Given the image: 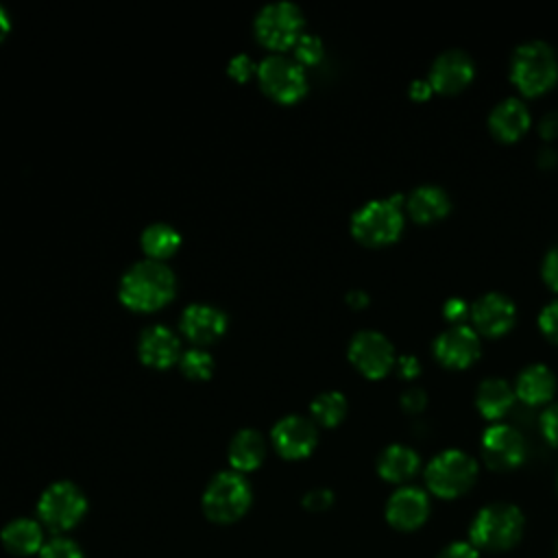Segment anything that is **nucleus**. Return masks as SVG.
Wrapping results in <instances>:
<instances>
[{
	"label": "nucleus",
	"mask_w": 558,
	"mask_h": 558,
	"mask_svg": "<svg viewBox=\"0 0 558 558\" xmlns=\"http://www.w3.org/2000/svg\"><path fill=\"white\" fill-rule=\"evenodd\" d=\"M177 281L170 266L159 259L135 262L120 279V301L137 312H150L168 303L174 294Z\"/></svg>",
	"instance_id": "1"
},
{
	"label": "nucleus",
	"mask_w": 558,
	"mask_h": 558,
	"mask_svg": "<svg viewBox=\"0 0 558 558\" xmlns=\"http://www.w3.org/2000/svg\"><path fill=\"white\" fill-rule=\"evenodd\" d=\"M510 78L527 96L547 92L558 78V57L543 39H530L510 57Z\"/></svg>",
	"instance_id": "2"
},
{
	"label": "nucleus",
	"mask_w": 558,
	"mask_h": 558,
	"mask_svg": "<svg viewBox=\"0 0 558 558\" xmlns=\"http://www.w3.org/2000/svg\"><path fill=\"white\" fill-rule=\"evenodd\" d=\"M523 534V514L517 506L512 504H488L484 506L471 527V545L488 551H504L510 549L512 545L519 543Z\"/></svg>",
	"instance_id": "3"
},
{
	"label": "nucleus",
	"mask_w": 558,
	"mask_h": 558,
	"mask_svg": "<svg viewBox=\"0 0 558 558\" xmlns=\"http://www.w3.org/2000/svg\"><path fill=\"white\" fill-rule=\"evenodd\" d=\"M403 198L399 194L390 198H373L364 203L351 218L353 235L364 244H388L399 238L403 229L401 214Z\"/></svg>",
	"instance_id": "4"
},
{
	"label": "nucleus",
	"mask_w": 558,
	"mask_h": 558,
	"mask_svg": "<svg viewBox=\"0 0 558 558\" xmlns=\"http://www.w3.org/2000/svg\"><path fill=\"white\" fill-rule=\"evenodd\" d=\"M477 477V462L462 449H445L434 456L425 469L427 488L442 499L466 493Z\"/></svg>",
	"instance_id": "5"
},
{
	"label": "nucleus",
	"mask_w": 558,
	"mask_h": 558,
	"mask_svg": "<svg viewBox=\"0 0 558 558\" xmlns=\"http://www.w3.org/2000/svg\"><path fill=\"white\" fill-rule=\"evenodd\" d=\"M251 506V486L238 471L218 473L203 493V510L216 523L240 519Z\"/></svg>",
	"instance_id": "6"
},
{
	"label": "nucleus",
	"mask_w": 558,
	"mask_h": 558,
	"mask_svg": "<svg viewBox=\"0 0 558 558\" xmlns=\"http://www.w3.org/2000/svg\"><path fill=\"white\" fill-rule=\"evenodd\" d=\"M87 510V499L83 490L72 482H54L50 484L39 501H37V514L44 521L46 527L54 532H63L74 527Z\"/></svg>",
	"instance_id": "7"
},
{
	"label": "nucleus",
	"mask_w": 558,
	"mask_h": 558,
	"mask_svg": "<svg viewBox=\"0 0 558 558\" xmlns=\"http://www.w3.org/2000/svg\"><path fill=\"white\" fill-rule=\"evenodd\" d=\"M255 33L268 48H290L303 35V13L292 2H270L255 17Z\"/></svg>",
	"instance_id": "8"
},
{
	"label": "nucleus",
	"mask_w": 558,
	"mask_h": 558,
	"mask_svg": "<svg viewBox=\"0 0 558 558\" xmlns=\"http://www.w3.org/2000/svg\"><path fill=\"white\" fill-rule=\"evenodd\" d=\"M259 85L279 102H294L307 89L305 70L299 61L283 54H270L257 65Z\"/></svg>",
	"instance_id": "9"
},
{
	"label": "nucleus",
	"mask_w": 558,
	"mask_h": 558,
	"mask_svg": "<svg viewBox=\"0 0 558 558\" xmlns=\"http://www.w3.org/2000/svg\"><path fill=\"white\" fill-rule=\"evenodd\" d=\"M349 360L366 377H381L395 364V347L381 331L362 329L349 342Z\"/></svg>",
	"instance_id": "10"
},
{
	"label": "nucleus",
	"mask_w": 558,
	"mask_h": 558,
	"mask_svg": "<svg viewBox=\"0 0 558 558\" xmlns=\"http://www.w3.org/2000/svg\"><path fill=\"white\" fill-rule=\"evenodd\" d=\"M482 453L490 469L506 471L523 462L525 442L517 427L508 423H493L482 434Z\"/></svg>",
	"instance_id": "11"
},
{
	"label": "nucleus",
	"mask_w": 558,
	"mask_h": 558,
	"mask_svg": "<svg viewBox=\"0 0 558 558\" xmlns=\"http://www.w3.org/2000/svg\"><path fill=\"white\" fill-rule=\"evenodd\" d=\"M482 349L480 336L473 327L456 323L442 329L434 340L436 357L451 368H464L477 360Z\"/></svg>",
	"instance_id": "12"
},
{
	"label": "nucleus",
	"mask_w": 558,
	"mask_h": 558,
	"mask_svg": "<svg viewBox=\"0 0 558 558\" xmlns=\"http://www.w3.org/2000/svg\"><path fill=\"white\" fill-rule=\"evenodd\" d=\"M270 438L279 456L288 460H299L312 453L318 434L310 418L301 414H288L275 423Z\"/></svg>",
	"instance_id": "13"
},
{
	"label": "nucleus",
	"mask_w": 558,
	"mask_h": 558,
	"mask_svg": "<svg viewBox=\"0 0 558 558\" xmlns=\"http://www.w3.org/2000/svg\"><path fill=\"white\" fill-rule=\"evenodd\" d=\"M469 316L475 331H482L486 336H501L514 325L517 305L504 292H486L471 303Z\"/></svg>",
	"instance_id": "14"
},
{
	"label": "nucleus",
	"mask_w": 558,
	"mask_h": 558,
	"mask_svg": "<svg viewBox=\"0 0 558 558\" xmlns=\"http://www.w3.org/2000/svg\"><path fill=\"white\" fill-rule=\"evenodd\" d=\"M473 72H475V63L471 54L460 48H449L432 61L427 81L432 89L442 94H453L473 78Z\"/></svg>",
	"instance_id": "15"
},
{
	"label": "nucleus",
	"mask_w": 558,
	"mask_h": 558,
	"mask_svg": "<svg viewBox=\"0 0 558 558\" xmlns=\"http://www.w3.org/2000/svg\"><path fill=\"white\" fill-rule=\"evenodd\" d=\"M429 514V499L418 486L397 488L386 504V519L392 527L401 532L416 530L425 523Z\"/></svg>",
	"instance_id": "16"
},
{
	"label": "nucleus",
	"mask_w": 558,
	"mask_h": 558,
	"mask_svg": "<svg viewBox=\"0 0 558 558\" xmlns=\"http://www.w3.org/2000/svg\"><path fill=\"white\" fill-rule=\"evenodd\" d=\"M137 353L144 364L155 368H168L181 360V342L166 325H150L142 331Z\"/></svg>",
	"instance_id": "17"
},
{
	"label": "nucleus",
	"mask_w": 558,
	"mask_h": 558,
	"mask_svg": "<svg viewBox=\"0 0 558 558\" xmlns=\"http://www.w3.org/2000/svg\"><path fill=\"white\" fill-rule=\"evenodd\" d=\"M181 329L192 342L207 344L225 333L227 314L207 303H192L181 316Z\"/></svg>",
	"instance_id": "18"
},
{
	"label": "nucleus",
	"mask_w": 558,
	"mask_h": 558,
	"mask_svg": "<svg viewBox=\"0 0 558 558\" xmlns=\"http://www.w3.org/2000/svg\"><path fill=\"white\" fill-rule=\"evenodd\" d=\"M530 122H532L530 109L517 96H508V98L499 100L488 113V126H490L493 135L504 142H512L519 135H523V131L530 126Z\"/></svg>",
	"instance_id": "19"
},
{
	"label": "nucleus",
	"mask_w": 558,
	"mask_h": 558,
	"mask_svg": "<svg viewBox=\"0 0 558 558\" xmlns=\"http://www.w3.org/2000/svg\"><path fill=\"white\" fill-rule=\"evenodd\" d=\"M554 390H556V375L547 364L525 366L514 381V395L530 405L549 401L554 397Z\"/></svg>",
	"instance_id": "20"
},
{
	"label": "nucleus",
	"mask_w": 558,
	"mask_h": 558,
	"mask_svg": "<svg viewBox=\"0 0 558 558\" xmlns=\"http://www.w3.org/2000/svg\"><path fill=\"white\" fill-rule=\"evenodd\" d=\"M451 207L449 194L434 183L418 185L408 196V211L416 222H434L442 218Z\"/></svg>",
	"instance_id": "21"
},
{
	"label": "nucleus",
	"mask_w": 558,
	"mask_h": 558,
	"mask_svg": "<svg viewBox=\"0 0 558 558\" xmlns=\"http://www.w3.org/2000/svg\"><path fill=\"white\" fill-rule=\"evenodd\" d=\"M4 549L15 556H31L39 554L44 547V532L41 525L33 519H13L0 532Z\"/></svg>",
	"instance_id": "22"
},
{
	"label": "nucleus",
	"mask_w": 558,
	"mask_h": 558,
	"mask_svg": "<svg viewBox=\"0 0 558 558\" xmlns=\"http://www.w3.org/2000/svg\"><path fill=\"white\" fill-rule=\"evenodd\" d=\"M514 388L504 377H486L475 390V405L486 418H501L514 401Z\"/></svg>",
	"instance_id": "23"
},
{
	"label": "nucleus",
	"mask_w": 558,
	"mask_h": 558,
	"mask_svg": "<svg viewBox=\"0 0 558 558\" xmlns=\"http://www.w3.org/2000/svg\"><path fill=\"white\" fill-rule=\"evenodd\" d=\"M418 453L401 442L388 445L377 458V473L388 482H405L418 471Z\"/></svg>",
	"instance_id": "24"
},
{
	"label": "nucleus",
	"mask_w": 558,
	"mask_h": 558,
	"mask_svg": "<svg viewBox=\"0 0 558 558\" xmlns=\"http://www.w3.org/2000/svg\"><path fill=\"white\" fill-rule=\"evenodd\" d=\"M266 456L264 436L257 429H240L229 445V462L233 471H253Z\"/></svg>",
	"instance_id": "25"
},
{
	"label": "nucleus",
	"mask_w": 558,
	"mask_h": 558,
	"mask_svg": "<svg viewBox=\"0 0 558 558\" xmlns=\"http://www.w3.org/2000/svg\"><path fill=\"white\" fill-rule=\"evenodd\" d=\"M181 244V235L174 227L166 225V222H155L148 225L142 231V248L146 251V255L150 259H166L170 257Z\"/></svg>",
	"instance_id": "26"
},
{
	"label": "nucleus",
	"mask_w": 558,
	"mask_h": 558,
	"mask_svg": "<svg viewBox=\"0 0 558 558\" xmlns=\"http://www.w3.org/2000/svg\"><path fill=\"white\" fill-rule=\"evenodd\" d=\"M310 410H312V416L320 425L331 427V425H336V423H340L344 418V414H347V399L338 390H325V392L314 397Z\"/></svg>",
	"instance_id": "27"
},
{
	"label": "nucleus",
	"mask_w": 558,
	"mask_h": 558,
	"mask_svg": "<svg viewBox=\"0 0 558 558\" xmlns=\"http://www.w3.org/2000/svg\"><path fill=\"white\" fill-rule=\"evenodd\" d=\"M181 371L190 377V379H207L214 371V360L207 351L203 349H187L181 360Z\"/></svg>",
	"instance_id": "28"
},
{
	"label": "nucleus",
	"mask_w": 558,
	"mask_h": 558,
	"mask_svg": "<svg viewBox=\"0 0 558 558\" xmlns=\"http://www.w3.org/2000/svg\"><path fill=\"white\" fill-rule=\"evenodd\" d=\"M292 48L299 63H316L323 57V41L312 33H303Z\"/></svg>",
	"instance_id": "29"
},
{
	"label": "nucleus",
	"mask_w": 558,
	"mask_h": 558,
	"mask_svg": "<svg viewBox=\"0 0 558 558\" xmlns=\"http://www.w3.org/2000/svg\"><path fill=\"white\" fill-rule=\"evenodd\" d=\"M39 558H83V551L74 541L57 536V538H50L48 543H44Z\"/></svg>",
	"instance_id": "30"
},
{
	"label": "nucleus",
	"mask_w": 558,
	"mask_h": 558,
	"mask_svg": "<svg viewBox=\"0 0 558 558\" xmlns=\"http://www.w3.org/2000/svg\"><path fill=\"white\" fill-rule=\"evenodd\" d=\"M538 327H541V331H543L549 340L558 342V299L549 301V303L541 310V314H538Z\"/></svg>",
	"instance_id": "31"
},
{
	"label": "nucleus",
	"mask_w": 558,
	"mask_h": 558,
	"mask_svg": "<svg viewBox=\"0 0 558 558\" xmlns=\"http://www.w3.org/2000/svg\"><path fill=\"white\" fill-rule=\"evenodd\" d=\"M541 432L547 438V442L558 447V401L549 403L541 414Z\"/></svg>",
	"instance_id": "32"
},
{
	"label": "nucleus",
	"mask_w": 558,
	"mask_h": 558,
	"mask_svg": "<svg viewBox=\"0 0 558 558\" xmlns=\"http://www.w3.org/2000/svg\"><path fill=\"white\" fill-rule=\"evenodd\" d=\"M541 272H543V279L547 281V286L558 292V244H554L545 253L543 264H541Z\"/></svg>",
	"instance_id": "33"
},
{
	"label": "nucleus",
	"mask_w": 558,
	"mask_h": 558,
	"mask_svg": "<svg viewBox=\"0 0 558 558\" xmlns=\"http://www.w3.org/2000/svg\"><path fill=\"white\" fill-rule=\"evenodd\" d=\"M333 501V493L329 488H312L305 497H303V506L307 510H314V512H320V510H327Z\"/></svg>",
	"instance_id": "34"
},
{
	"label": "nucleus",
	"mask_w": 558,
	"mask_h": 558,
	"mask_svg": "<svg viewBox=\"0 0 558 558\" xmlns=\"http://www.w3.org/2000/svg\"><path fill=\"white\" fill-rule=\"evenodd\" d=\"M253 72H257L255 68V61L248 57V54H235L231 61H229V74L238 81H246Z\"/></svg>",
	"instance_id": "35"
},
{
	"label": "nucleus",
	"mask_w": 558,
	"mask_h": 558,
	"mask_svg": "<svg viewBox=\"0 0 558 558\" xmlns=\"http://www.w3.org/2000/svg\"><path fill=\"white\" fill-rule=\"evenodd\" d=\"M427 401V395L423 388L418 386H410L401 392V405L408 410V412H418Z\"/></svg>",
	"instance_id": "36"
},
{
	"label": "nucleus",
	"mask_w": 558,
	"mask_h": 558,
	"mask_svg": "<svg viewBox=\"0 0 558 558\" xmlns=\"http://www.w3.org/2000/svg\"><path fill=\"white\" fill-rule=\"evenodd\" d=\"M438 558H480L477 554V547L471 545V543H464V541H458V543H451L447 545Z\"/></svg>",
	"instance_id": "37"
},
{
	"label": "nucleus",
	"mask_w": 558,
	"mask_h": 558,
	"mask_svg": "<svg viewBox=\"0 0 558 558\" xmlns=\"http://www.w3.org/2000/svg\"><path fill=\"white\" fill-rule=\"evenodd\" d=\"M471 314V305L464 301V299H460V296H451L447 303H445V316L449 318V320H453V325L458 323V320H462L464 316H469Z\"/></svg>",
	"instance_id": "38"
},
{
	"label": "nucleus",
	"mask_w": 558,
	"mask_h": 558,
	"mask_svg": "<svg viewBox=\"0 0 558 558\" xmlns=\"http://www.w3.org/2000/svg\"><path fill=\"white\" fill-rule=\"evenodd\" d=\"M538 133L545 137V140H551L554 135H558V111H549L541 118V124H538Z\"/></svg>",
	"instance_id": "39"
},
{
	"label": "nucleus",
	"mask_w": 558,
	"mask_h": 558,
	"mask_svg": "<svg viewBox=\"0 0 558 558\" xmlns=\"http://www.w3.org/2000/svg\"><path fill=\"white\" fill-rule=\"evenodd\" d=\"M432 85H429V81L427 78H416V81H412L410 83V96L412 98H416V100H425V98H429L432 96Z\"/></svg>",
	"instance_id": "40"
},
{
	"label": "nucleus",
	"mask_w": 558,
	"mask_h": 558,
	"mask_svg": "<svg viewBox=\"0 0 558 558\" xmlns=\"http://www.w3.org/2000/svg\"><path fill=\"white\" fill-rule=\"evenodd\" d=\"M399 371H401L403 377H414V375H418L421 364L414 355H401L399 357Z\"/></svg>",
	"instance_id": "41"
},
{
	"label": "nucleus",
	"mask_w": 558,
	"mask_h": 558,
	"mask_svg": "<svg viewBox=\"0 0 558 558\" xmlns=\"http://www.w3.org/2000/svg\"><path fill=\"white\" fill-rule=\"evenodd\" d=\"M347 301H349L351 305H364V303L368 301V294L362 292V290H351V292L347 294Z\"/></svg>",
	"instance_id": "42"
},
{
	"label": "nucleus",
	"mask_w": 558,
	"mask_h": 558,
	"mask_svg": "<svg viewBox=\"0 0 558 558\" xmlns=\"http://www.w3.org/2000/svg\"><path fill=\"white\" fill-rule=\"evenodd\" d=\"M9 28H11V20H9V13L0 7V41L4 39V35L9 33Z\"/></svg>",
	"instance_id": "43"
}]
</instances>
